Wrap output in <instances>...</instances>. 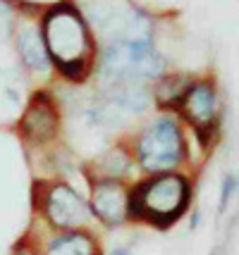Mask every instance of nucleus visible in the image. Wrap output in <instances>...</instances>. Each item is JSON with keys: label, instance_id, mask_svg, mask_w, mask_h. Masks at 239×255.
I'll list each match as a JSON object with an SVG mask.
<instances>
[{"label": "nucleus", "instance_id": "obj_1", "mask_svg": "<svg viewBox=\"0 0 239 255\" xmlns=\"http://www.w3.org/2000/svg\"><path fill=\"white\" fill-rule=\"evenodd\" d=\"M43 45L50 57H55L62 74L72 81H81L89 69V33L81 14L72 5H57L43 19Z\"/></svg>", "mask_w": 239, "mask_h": 255}, {"label": "nucleus", "instance_id": "obj_2", "mask_svg": "<svg viewBox=\"0 0 239 255\" xmlns=\"http://www.w3.org/2000/svg\"><path fill=\"white\" fill-rule=\"evenodd\" d=\"M187 200H189V186L180 174H160L141 184L127 198V208L132 210V215L148 217L156 224L165 227L182 215Z\"/></svg>", "mask_w": 239, "mask_h": 255}, {"label": "nucleus", "instance_id": "obj_3", "mask_svg": "<svg viewBox=\"0 0 239 255\" xmlns=\"http://www.w3.org/2000/svg\"><path fill=\"white\" fill-rule=\"evenodd\" d=\"M163 72V60L148 41L113 43L103 57V77L110 84L117 81H144Z\"/></svg>", "mask_w": 239, "mask_h": 255}, {"label": "nucleus", "instance_id": "obj_4", "mask_svg": "<svg viewBox=\"0 0 239 255\" xmlns=\"http://www.w3.org/2000/svg\"><path fill=\"white\" fill-rule=\"evenodd\" d=\"M182 133L172 120H160L139 141V162L151 172L170 169L182 160Z\"/></svg>", "mask_w": 239, "mask_h": 255}, {"label": "nucleus", "instance_id": "obj_5", "mask_svg": "<svg viewBox=\"0 0 239 255\" xmlns=\"http://www.w3.org/2000/svg\"><path fill=\"white\" fill-rule=\"evenodd\" d=\"M46 215L48 220L60 227V229H77L79 224H84L89 220V208L86 203L74 193V191L65 186V184H57L50 189L46 198Z\"/></svg>", "mask_w": 239, "mask_h": 255}, {"label": "nucleus", "instance_id": "obj_6", "mask_svg": "<svg viewBox=\"0 0 239 255\" xmlns=\"http://www.w3.org/2000/svg\"><path fill=\"white\" fill-rule=\"evenodd\" d=\"M182 108L187 120L199 129L201 138H204L206 127H211L213 112H216V93L211 89V84H196L189 91H184Z\"/></svg>", "mask_w": 239, "mask_h": 255}, {"label": "nucleus", "instance_id": "obj_7", "mask_svg": "<svg viewBox=\"0 0 239 255\" xmlns=\"http://www.w3.org/2000/svg\"><path fill=\"white\" fill-rule=\"evenodd\" d=\"M93 210L108 224H120L127 217V193L117 181H101L93 189Z\"/></svg>", "mask_w": 239, "mask_h": 255}, {"label": "nucleus", "instance_id": "obj_8", "mask_svg": "<svg viewBox=\"0 0 239 255\" xmlns=\"http://www.w3.org/2000/svg\"><path fill=\"white\" fill-rule=\"evenodd\" d=\"M22 129L34 141H46V138H50L55 133L57 115L53 110V105L48 103L46 96H36L34 98V103L29 105V110L24 115Z\"/></svg>", "mask_w": 239, "mask_h": 255}, {"label": "nucleus", "instance_id": "obj_9", "mask_svg": "<svg viewBox=\"0 0 239 255\" xmlns=\"http://www.w3.org/2000/svg\"><path fill=\"white\" fill-rule=\"evenodd\" d=\"M17 48H19V55L26 65L31 67V69H48V53H46V45H43V38H41V33L38 29L34 26H26L22 29L19 33V41H17Z\"/></svg>", "mask_w": 239, "mask_h": 255}, {"label": "nucleus", "instance_id": "obj_10", "mask_svg": "<svg viewBox=\"0 0 239 255\" xmlns=\"http://www.w3.org/2000/svg\"><path fill=\"white\" fill-rule=\"evenodd\" d=\"M96 246L93 241L86 236V234H65L55 239L53 244L48 246V253L46 255H93Z\"/></svg>", "mask_w": 239, "mask_h": 255}, {"label": "nucleus", "instance_id": "obj_11", "mask_svg": "<svg viewBox=\"0 0 239 255\" xmlns=\"http://www.w3.org/2000/svg\"><path fill=\"white\" fill-rule=\"evenodd\" d=\"M10 26H12V7L10 2L0 0V41L10 33Z\"/></svg>", "mask_w": 239, "mask_h": 255}, {"label": "nucleus", "instance_id": "obj_12", "mask_svg": "<svg viewBox=\"0 0 239 255\" xmlns=\"http://www.w3.org/2000/svg\"><path fill=\"white\" fill-rule=\"evenodd\" d=\"M113 255H129V253H127V251H115Z\"/></svg>", "mask_w": 239, "mask_h": 255}]
</instances>
